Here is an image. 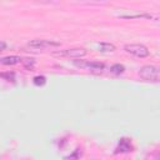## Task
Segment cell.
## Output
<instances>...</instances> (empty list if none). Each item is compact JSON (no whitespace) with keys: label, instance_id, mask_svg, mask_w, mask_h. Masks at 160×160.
Instances as JSON below:
<instances>
[{"label":"cell","instance_id":"obj_1","mask_svg":"<svg viewBox=\"0 0 160 160\" xmlns=\"http://www.w3.org/2000/svg\"><path fill=\"white\" fill-rule=\"evenodd\" d=\"M139 75L146 81H159V69L154 65H145L140 69Z\"/></svg>","mask_w":160,"mask_h":160},{"label":"cell","instance_id":"obj_2","mask_svg":"<svg viewBox=\"0 0 160 160\" xmlns=\"http://www.w3.org/2000/svg\"><path fill=\"white\" fill-rule=\"evenodd\" d=\"M124 49L128 52H130V54H132V55H135L138 58H146L150 54L148 48L145 45H142V44H128V45H125Z\"/></svg>","mask_w":160,"mask_h":160},{"label":"cell","instance_id":"obj_3","mask_svg":"<svg viewBox=\"0 0 160 160\" xmlns=\"http://www.w3.org/2000/svg\"><path fill=\"white\" fill-rule=\"evenodd\" d=\"M74 65L81 69H88L91 71H101L105 65L102 62H98V61H86V60H74Z\"/></svg>","mask_w":160,"mask_h":160},{"label":"cell","instance_id":"obj_4","mask_svg":"<svg viewBox=\"0 0 160 160\" xmlns=\"http://www.w3.org/2000/svg\"><path fill=\"white\" fill-rule=\"evenodd\" d=\"M56 55L60 56H68V58H74V59H79L86 55V50L82 48H75V49H66L64 51L56 52Z\"/></svg>","mask_w":160,"mask_h":160},{"label":"cell","instance_id":"obj_5","mask_svg":"<svg viewBox=\"0 0 160 160\" xmlns=\"http://www.w3.org/2000/svg\"><path fill=\"white\" fill-rule=\"evenodd\" d=\"M129 151H132L131 141L126 138H121L119 140V144H118V148H116L115 152H129Z\"/></svg>","mask_w":160,"mask_h":160},{"label":"cell","instance_id":"obj_6","mask_svg":"<svg viewBox=\"0 0 160 160\" xmlns=\"http://www.w3.org/2000/svg\"><path fill=\"white\" fill-rule=\"evenodd\" d=\"M30 46L32 48H49V46H59L60 44L56 41H50V40H34L31 42H29Z\"/></svg>","mask_w":160,"mask_h":160},{"label":"cell","instance_id":"obj_7","mask_svg":"<svg viewBox=\"0 0 160 160\" xmlns=\"http://www.w3.org/2000/svg\"><path fill=\"white\" fill-rule=\"evenodd\" d=\"M0 62L4 64V65H15V64H18V62H21V59H20L19 56L11 55V56L1 58V59H0Z\"/></svg>","mask_w":160,"mask_h":160},{"label":"cell","instance_id":"obj_8","mask_svg":"<svg viewBox=\"0 0 160 160\" xmlns=\"http://www.w3.org/2000/svg\"><path fill=\"white\" fill-rule=\"evenodd\" d=\"M110 71H111L112 74L120 75V74H122V72L125 71V66L121 65V64H114V65L110 68Z\"/></svg>","mask_w":160,"mask_h":160},{"label":"cell","instance_id":"obj_9","mask_svg":"<svg viewBox=\"0 0 160 160\" xmlns=\"http://www.w3.org/2000/svg\"><path fill=\"white\" fill-rule=\"evenodd\" d=\"M99 49H100V51H102V52H111V51L115 50V46H114L112 44L101 42V44L99 45Z\"/></svg>","mask_w":160,"mask_h":160},{"label":"cell","instance_id":"obj_10","mask_svg":"<svg viewBox=\"0 0 160 160\" xmlns=\"http://www.w3.org/2000/svg\"><path fill=\"white\" fill-rule=\"evenodd\" d=\"M21 62H22V65H24L26 69H32L34 65H35V60H34V59H29V58L21 59Z\"/></svg>","mask_w":160,"mask_h":160},{"label":"cell","instance_id":"obj_11","mask_svg":"<svg viewBox=\"0 0 160 160\" xmlns=\"http://www.w3.org/2000/svg\"><path fill=\"white\" fill-rule=\"evenodd\" d=\"M32 81H34V84H35L36 86H42V85L46 82V78L42 76V75H38V76L34 78Z\"/></svg>","mask_w":160,"mask_h":160},{"label":"cell","instance_id":"obj_12","mask_svg":"<svg viewBox=\"0 0 160 160\" xmlns=\"http://www.w3.org/2000/svg\"><path fill=\"white\" fill-rule=\"evenodd\" d=\"M6 42L5 41H0V51H4L5 49H6Z\"/></svg>","mask_w":160,"mask_h":160},{"label":"cell","instance_id":"obj_13","mask_svg":"<svg viewBox=\"0 0 160 160\" xmlns=\"http://www.w3.org/2000/svg\"><path fill=\"white\" fill-rule=\"evenodd\" d=\"M1 76H2V78H8L9 80H10V78L14 79V74H12V72H11V74H9V72H8V74H1Z\"/></svg>","mask_w":160,"mask_h":160}]
</instances>
